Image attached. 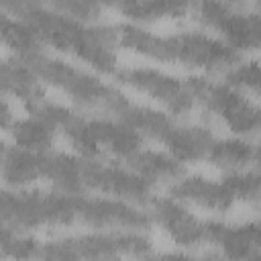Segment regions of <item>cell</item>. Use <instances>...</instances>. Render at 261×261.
Wrapping results in <instances>:
<instances>
[{
	"label": "cell",
	"instance_id": "cell-15",
	"mask_svg": "<svg viewBox=\"0 0 261 261\" xmlns=\"http://www.w3.org/2000/svg\"><path fill=\"white\" fill-rule=\"evenodd\" d=\"M214 143L212 133L206 126L198 124H177L171 128L167 139L161 143L169 155L181 163H196L208 157V151Z\"/></svg>",
	"mask_w": 261,
	"mask_h": 261
},
{
	"label": "cell",
	"instance_id": "cell-8",
	"mask_svg": "<svg viewBox=\"0 0 261 261\" xmlns=\"http://www.w3.org/2000/svg\"><path fill=\"white\" fill-rule=\"evenodd\" d=\"M114 77L122 86H128L149 96L173 116H184L192 112L196 104L188 80H179L155 67H118Z\"/></svg>",
	"mask_w": 261,
	"mask_h": 261
},
{
	"label": "cell",
	"instance_id": "cell-5",
	"mask_svg": "<svg viewBox=\"0 0 261 261\" xmlns=\"http://www.w3.org/2000/svg\"><path fill=\"white\" fill-rule=\"evenodd\" d=\"M118 255L149 257L151 241L145 230H94L41 243V259H112Z\"/></svg>",
	"mask_w": 261,
	"mask_h": 261
},
{
	"label": "cell",
	"instance_id": "cell-19",
	"mask_svg": "<svg viewBox=\"0 0 261 261\" xmlns=\"http://www.w3.org/2000/svg\"><path fill=\"white\" fill-rule=\"evenodd\" d=\"M43 179H47L53 190L67 192V194H84V179H82V157L47 151L43 157Z\"/></svg>",
	"mask_w": 261,
	"mask_h": 261
},
{
	"label": "cell",
	"instance_id": "cell-4",
	"mask_svg": "<svg viewBox=\"0 0 261 261\" xmlns=\"http://www.w3.org/2000/svg\"><path fill=\"white\" fill-rule=\"evenodd\" d=\"M22 61L29 63L45 84L61 90L82 108H96L112 114L118 102L124 98L114 86L102 82L98 75L61 59H53L45 55V51L35 53Z\"/></svg>",
	"mask_w": 261,
	"mask_h": 261
},
{
	"label": "cell",
	"instance_id": "cell-3",
	"mask_svg": "<svg viewBox=\"0 0 261 261\" xmlns=\"http://www.w3.org/2000/svg\"><path fill=\"white\" fill-rule=\"evenodd\" d=\"M2 224L16 230L61 228L80 224V194L59 190H29L8 188L0 202Z\"/></svg>",
	"mask_w": 261,
	"mask_h": 261
},
{
	"label": "cell",
	"instance_id": "cell-14",
	"mask_svg": "<svg viewBox=\"0 0 261 261\" xmlns=\"http://www.w3.org/2000/svg\"><path fill=\"white\" fill-rule=\"evenodd\" d=\"M112 116L126 122L135 130H139L143 137L153 139L157 143H163L167 139V135L171 133V128L175 126L173 114H167L163 110H155V108H149V106L135 104L126 96L118 102Z\"/></svg>",
	"mask_w": 261,
	"mask_h": 261
},
{
	"label": "cell",
	"instance_id": "cell-18",
	"mask_svg": "<svg viewBox=\"0 0 261 261\" xmlns=\"http://www.w3.org/2000/svg\"><path fill=\"white\" fill-rule=\"evenodd\" d=\"M122 163L151 184H161V181L167 184V181H175L184 175L181 161H177L169 153H161L155 149H143L141 147Z\"/></svg>",
	"mask_w": 261,
	"mask_h": 261
},
{
	"label": "cell",
	"instance_id": "cell-16",
	"mask_svg": "<svg viewBox=\"0 0 261 261\" xmlns=\"http://www.w3.org/2000/svg\"><path fill=\"white\" fill-rule=\"evenodd\" d=\"M45 153L29 151L18 145H2V177L6 188H29L43 177Z\"/></svg>",
	"mask_w": 261,
	"mask_h": 261
},
{
	"label": "cell",
	"instance_id": "cell-1",
	"mask_svg": "<svg viewBox=\"0 0 261 261\" xmlns=\"http://www.w3.org/2000/svg\"><path fill=\"white\" fill-rule=\"evenodd\" d=\"M118 47L133 53L145 55L161 63H177L202 71H228L239 61L241 55L222 39L210 37L206 33L186 31L173 35H157L141 24H116Z\"/></svg>",
	"mask_w": 261,
	"mask_h": 261
},
{
	"label": "cell",
	"instance_id": "cell-11",
	"mask_svg": "<svg viewBox=\"0 0 261 261\" xmlns=\"http://www.w3.org/2000/svg\"><path fill=\"white\" fill-rule=\"evenodd\" d=\"M169 196L210 212H226L234 204V196L222 179L214 181L204 175H181L169 186Z\"/></svg>",
	"mask_w": 261,
	"mask_h": 261
},
{
	"label": "cell",
	"instance_id": "cell-25",
	"mask_svg": "<svg viewBox=\"0 0 261 261\" xmlns=\"http://www.w3.org/2000/svg\"><path fill=\"white\" fill-rule=\"evenodd\" d=\"M45 6L73 16L84 22H94L106 8V0H43Z\"/></svg>",
	"mask_w": 261,
	"mask_h": 261
},
{
	"label": "cell",
	"instance_id": "cell-26",
	"mask_svg": "<svg viewBox=\"0 0 261 261\" xmlns=\"http://www.w3.org/2000/svg\"><path fill=\"white\" fill-rule=\"evenodd\" d=\"M226 82L239 90H247L261 96V63L259 61H239L226 71Z\"/></svg>",
	"mask_w": 261,
	"mask_h": 261
},
{
	"label": "cell",
	"instance_id": "cell-7",
	"mask_svg": "<svg viewBox=\"0 0 261 261\" xmlns=\"http://www.w3.org/2000/svg\"><path fill=\"white\" fill-rule=\"evenodd\" d=\"M192 12L204 27L218 31L220 39L239 53L261 49V12H237L226 0H194Z\"/></svg>",
	"mask_w": 261,
	"mask_h": 261
},
{
	"label": "cell",
	"instance_id": "cell-22",
	"mask_svg": "<svg viewBox=\"0 0 261 261\" xmlns=\"http://www.w3.org/2000/svg\"><path fill=\"white\" fill-rule=\"evenodd\" d=\"M2 41L18 59H27L43 51V43L29 22L2 14Z\"/></svg>",
	"mask_w": 261,
	"mask_h": 261
},
{
	"label": "cell",
	"instance_id": "cell-32",
	"mask_svg": "<svg viewBox=\"0 0 261 261\" xmlns=\"http://www.w3.org/2000/svg\"><path fill=\"white\" fill-rule=\"evenodd\" d=\"M259 6H261V0H259Z\"/></svg>",
	"mask_w": 261,
	"mask_h": 261
},
{
	"label": "cell",
	"instance_id": "cell-2",
	"mask_svg": "<svg viewBox=\"0 0 261 261\" xmlns=\"http://www.w3.org/2000/svg\"><path fill=\"white\" fill-rule=\"evenodd\" d=\"M24 22L31 24L43 45L61 53H71L100 73H116V27L84 22L49 6L31 12Z\"/></svg>",
	"mask_w": 261,
	"mask_h": 261
},
{
	"label": "cell",
	"instance_id": "cell-23",
	"mask_svg": "<svg viewBox=\"0 0 261 261\" xmlns=\"http://www.w3.org/2000/svg\"><path fill=\"white\" fill-rule=\"evenodd\" d=\"M41 243L29 237L24 230H16L12 226L2 224L0 234V255L4 259H33L39 257Z\"/></svg>",
	"mask_w": 261,
	"mask_h": 261
},
{
	"label": "cell",
	"instance_id": "cell-30",
	"mask_svg": "<svg viewBox=\"0 0 261 261\" xmlns=\"http://www.w3.org/2000/svg\"><path fill=\"white\" fill-rule=\"evenodd\" d=\"M259 130H261V106H259Z\"/></svg>",
	"mask_w": 261,
	"mask_h": 261
},
{
	"label": "cell",
	"instance_id": "cell-6",
	"mask_svg": "<svg viewBox=\"0 0 261 261\" xmlns=\"http://www.w3.org/2000/svg\"><path fill=\"white\" fill-rule=\"evenodd\" d=\"M196 104L218 116L234 135H253L259 130V106L249 102L245 94L228 82H212L206 77H188Z\"/></svg>",
	"mask_w": 261,
	"mask_h": 261
},
{
	"label": "cell",
	"instance_id": "cell-10",
	"mask_svg": "<svg viewBox=\"0 0 261 261\" xmlns=\"http://www.w3.org/2000/svg\"><path fill=\"white\" fill-rule=\"evenodd\" d=\"M149 212L153 222H157L175 245L186 249L208 245L210 220L198 218L173 196H157V198L153 196L149 204Z\"/></svg>",
	"mask_w": 261,
	"mask_h": 261
},
{
	"label": "cell",
	"instance_id": "cell-24",
	"mask_svg": "<svg viewBox=\"0 0 261 261\" xmlns=\"http://www.w3.org/2000/svg\"><path fill=\"white\" fill-rule=\"evenodd\" d=\"M222 181L232 192L234 200L245 204H261V173L249 169H234L228 171Z\"/></svg>",
	"mask_w": 261,
	"mask_h": 261
},
{
	"label": "cell",
	"instance_id": "cell-13",
	"mask_svg": "<svg viewBox=\"0 0 261 261\" xmlns=\"http://www.w3.org/2000/svg\"><path fill=\"white\" fill-rule=\"evenodd\" d=\"M88 126H90L92 137L100 145V149L122 161L143 147L145 137L114 116L112 118H88Z\"/></svg>",
	"mask_w": 261,
	"mask_h": 261
},
{
	"label": "cell",
	"instance_id": "cell-28",
	"mask_svg": "<svg viewBox=\"0 0 261 261\" xmlns=\"http://www.w3.org/2000/svg\"><path fill=\"white\" fill-rule=\"evenodd\" d=\"M14 120H16V116H12V108H10L8 96H4V100H2V128L8 130Z\"/></svg>",
	"mask_w": 261,
	"mask_h": 261
},
{
	"label": "cell",
	"instance_id": "cell-12",
	"mask_svg": "<svg viewBox=\"0 0 261 261\" xmlns=\"http://www.w3.org/2000/svg\"><path fill=\"white\" fill-rule=\"evenodd\" d=\"M210 247H218L224 257H261V222L224 224L210 220Z\"/></svg>",
	"mask_w": 261,
	"mask_h": 261
},
{
	"label": "cell",
	"instance_id": "cell-20",
	"mask_svg": "<svg viewBox=\"0 0 261 261\" xmlns=\"http://www.w3.org/2000/svg\"><path fill=\"white\" fill-rule=\"evenodd\" d=\"M8 133L14 145L29 151H37V153H47L51 151L53 137L57 130L47 120L29 114L27 118H16L8 128Z\"/></svg>",
	"mask_w": 261,
	"mask_h": 261
},
{
	"label": "cell",
	"instance_id": "cell-29",
	"mask_svg": "<svg viewBox=\"0 0 261 261\" xmlns=\"http://www.w3.org/2000/svg\"><path fill=\"white\" fill-rule=\"evenodd\" d=\"M253 161L257 163V167L261 169V143L255 147V153H253Z\"/></svg>",
	"mask_w": 261,
	"mask_h": 261
},
{
	"label": "cell",
	"instance_id": "cell-9",
	"mask_svg": "<svg viewBox=\"0 0 261 261\" xmlns=\"http://www.w3.org/2000/svg\"><path fill=\"white\" fill-rule=\"evenodd\" d=\"M82 179L86 190H92L110 198L126 200L137 206L149 208L153 200L151 181L141 177L137 171H133L124 163L120 165V163H106L100 159L82 157Z\"/></svg>",
	"mask_w": 261,
	"mask_h": 261
},
{
	"label": "cell",
	"instance_id": "cell-17",
	"mask_svg": "<svg viewBox=\"0 0 261 261\" xmlns=\"http://www.w3.org/2000/svg\"><path fill=\"white\" fill-rule=\"evenodd\" d=\"M2 90L4 96H12L22 102L24 108L37 104L45 98L43 80L35 73V69L18 57L6 59L2 63Z\"/></svg>",
	"mask_w": 261,
	"mask_h": 261
},
{
	"label": "cell",
	"instance_id": "cell-21",
	"mask_svg": "<svg viewBox=\"0 0 261 261\" xmlns=\"http://www.w3.org/2000/svg\"><path fill=\"white\" fill-rule=\"evenodd\" d=\"M255 147L249 145L243 139H214L206 161L218 169L234 171V169H245L253 161Z\"/></svg>",
	"mask_w": 261,
	"mask_h": 261
},
{
	"label": "cell",
	"instance_id": "cell-31",
	"mask_svg": "<svg viewBox=\"0 0 261 261\" xmlns=\"http://www.w3.org/2000/svg\"><path fill=\"white\" fill-rule=\"evenodd\" d=\"M226 2H228V4H230V2H243V0H226Z\"/></svg>",
	"mask_w": 261,
	"mask_h": 261
},
{
	"label": "cell",
	"instance_id": "cell-27",
	"mask_svg": "<svg viewBox=\"0 0 261 261\" xmlns=\"http://www.w3.org/2000/svg\"><path fill=\"white\" fill-rule=\"evenodd\" d=\"M41 6H45L43 0H2L4 14L12 16V18H20V20H24L31 12H35Z\"/></svg>",
	"mask_w": 261,
	"mask_h": 261
}]
</instances>
